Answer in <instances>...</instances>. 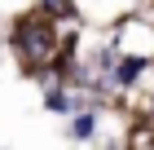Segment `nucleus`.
<instances>
[{
	"label": "nucleus",
	"instance_id": "1",
	"mask_svg": "<svg viewBox=\"0 0 154 150\" xmlns=\"http://www.w3.org/2000/svg\"><path fill=\"white\" fill-rule=\"evenodd\" d=\"M18 49H22L26 66H44V62L57 58V35H53V22L44 13H31L18 22Z\"/></svg>",
	"mask_w": 154,
	"mask_h": 150
},
{
	"label": "nucleus",
	"instance_id": "2",
	"mask_svg": "<svg viewBox=\"0 0 154 150\" xmlns=\"http://www.w3.org/2000/svg\"><path fill=\"white\" fill-rule=\"evenodd\" d=\"M141 71H145V58H128L123 66H119V80H123V84H132L137 75H141Z\"/></svg>",
	"mask_w": 154,
	"mask_h": 150
},
{
	"label": "nucleus",
	"instance_id": "3",
	"mask_svg": "<svg viewBox=\"0 0 154 150\" xmlns=\"http://www.w3.org/2000/svg\"><path fill=\"white\" fill-rule=\"evenodd\" d=\"M88 132H93V115H79L75 119V137H88Z\"/></svg>",
	"mask_w": 154,
	"mask_h": 150
}]
</instances>
